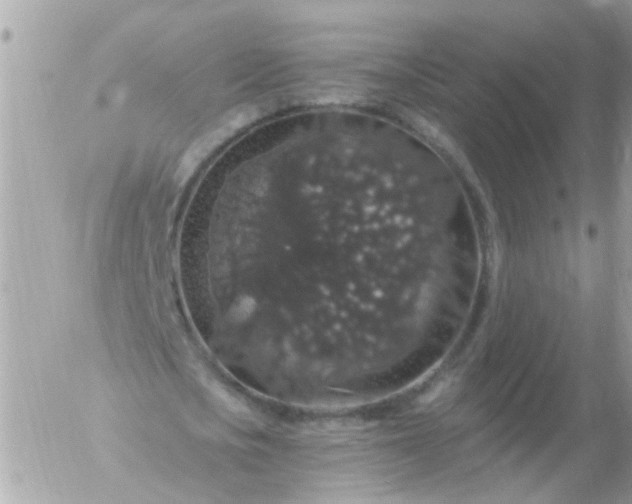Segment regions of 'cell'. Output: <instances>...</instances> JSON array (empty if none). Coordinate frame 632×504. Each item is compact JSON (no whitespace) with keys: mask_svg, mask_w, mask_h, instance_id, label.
<instances>
[{"mask_svg":"<svg viewBox=\"0 0 632 504\" xmlns=\"http://www.w3.org/2000/svg\"><path fill=\"white\" fill-rule=\"evenodd\" d=\"M257 117L258 110L249 105L234 108L224 114L210 130L197 138L185 151L176 170V182L179 185L186 183L218 147L253 123Z\"/></svg>","mask_w":632,"mask_h":504,"instance_id":"cell-1","label":"cell"}]
</instances>
